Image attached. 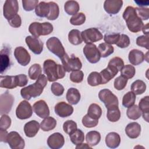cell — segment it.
Returning <instances> with one entry per match:
<instances>
[{"label":"cell","mask_w":149,"mask_h":149,"mask_svg":"<svg viewBox=\"0 0 149 149\" xmlns=\"http://www.w3.org/2000/svg\"><path fill=\"white\" fill-rule=\"evenodd\" d=\"M47 76L42 74L34 83L21 89L20 94L22 97L27 100H30L31 98L40 96L44 87L47 86Z\"/></svg>","instance_id":"6da1fadb"},{"label":"cell","mask_w":149,"mask_h":149,"mask_svg":"<svg viewBox=\"0 0 149 149\" xmlns=\"http://www.w3.org/2000/svg\"><path fill=\"white\" fill-rule=\"evenodd\" d=\"M43 70L49 81H54L65 77L66 70L63 65L57 64L54 60L48 59L43 63Z\"/></svg>","instance_id":"7a4b0ae2"},{"label":"cell","mask_w":149,"mask_h":149,"mask_svg":"<svg viewBox=\"0 0 149 149\" xmlns=\"http://www.w3.org/2000/svg\"><path fill=\"white\" fill-rule=\"evenodd\" d=\"M123 18L126 22L129 30L132 33H137L141 30L144 24L143 21L137 16L135 8L127 6L123 13Z\"/></svg>","instance_id":"3957f363"},{"label":"cell","mask_w":149,"mask_h":149,"mask_svg":"<svg viewBox=\"0 0 149 149\" xmlns=\"http://www.w3.org/2000/svg\"><path fill=\"white\" fill-rule=\"evenodd\" d=\"M53 29L52 24L49 22H33L29 27V32L36 37L48 35L52 32Z\"/></svg>","instance_id":"277c9868"},{"label":"cell","mask_w":149,"mask_h":149,"mask_svg":"<svg viewBox=\"0 0 149 149\" xmlns=\"http://www.w3.org/2000/svg\"><path fill=\"white\" fill-rule=\"evenodd\" d=\"M98 97L104 104L107 109L118 107L119 101L118 97L109 89L105 88L100 90L98 93Z\"/></svg>","instance_id":"5b68a950"},{"label":"cell","mask_w":149,"mask_h":149,"mask_svg":"<svg viewBox=\"0 0 149 149\" xmlns=\"http://www.w3.org/2000/svg\"><path fill=\"white\" fill-rule=\"evenodd\" d=\"M46 45L50 52L55 54L61 59L66 54L62 42L56 37H52L48 39L46 42Z\"/></svg>","instance_id":"8992f818"},{"label":"cell","mask_w":149,"mask_h":149,"mask_svg":"<svg viewBox=\"0 0 149 149\" xmlns=\"http://www.w3.org/2000/svg\"><path fill=\"white\" fill-rule=\"evenodd\" d=\"M61 62L66 72L79 70L82 68V63L78 57L74 55L70 57L66 54L65 56L61 59Z\"/></svg>","instance_id":"52a82bcc"},{"label":"cell","mask_w":149,"mask_h":149,"mask_svg":"<svg viewBox=\"0 0 149 149\" xmlns=\"http://www.w3.org/2000/svg\"><path fill=\"white\" fill-rule=\"evenodd\" d=\"M83 41L86 44H92L103 38V35L97 28H90L81 32Z\"/></svg>","instance_id":"ba28073f"},{"label":"cell","mask_w":149,"mask_h":149,"mask_svg":"<svg viewBox=\"0 0 149 149\" xmlns=\"http://www.w3.org/2000/svg\"><path fill=\"white\" fill-rule=\"evenodd\" d=\"M83 54L87 61L91 63H97L101 55L97 46L94 44H87L83 48Z\"/></svg>","instance_id":"9c48e42d"},{"label":"cell","mask_w":149,"mask_h":149,"mask_svg":"<svg viewBox=\"0 0 149 149\" xmlns=\"http://www.w3.org/2000/svg\"><path fill=\"white\" fill-rule=\"evenodd\" d=\"M19 10V4L16 0H6L3 6V14L5 18L8 20L17 15Z\"/></svg>","instance_id":"30bf717a"},{"label":"cell","mask_w":149,"mask_h":149,"mask_svg":"<svg viewBox=\"0 0 149 149\" xmlns=\"http://www.w3.org/2000/svg\"><path fill=\"white\" fill-rule=\"evenodd\" d=\"M33 114V109L30 104L26 100L20 102L16 109V115L19 119H26L30 118Z\"/></svg>","instance_id":"8fae6325"},{"label":"cell","mask_w":149,"mask_h":149,"mask_svg":"<svg viewBox=\"0 0 149 149\" xmlns=\"http://www.w3.org/2000/svg\"><path fill=\"white\" fill-rule=\"evenodd\" d=\"M14 102L13 97L8 91L2 94L0 96V111L1 114L8 113L12 107Z\"/></svg>","instance_id":"7c38bea8"},{"label":"cell","mask_w":149,"mask_h":149,"mask_svg":"<svg viewBox=\"0 0 149 149\" xmlns=\"http://www.w3.org/2000/svg\"><path fill=\"white\" fill-rule=\"evenodd\" d=\"M7 143L12 149H23L25 146L24 139L17 132L15 131L8 133Z\"/></svg>","instance_id":"4fadbf2b"},{"label":"cell","mask_w":149,"mask_h":149,"mask_svg":"<svg viewBox=\"0 0 149 149\" xmlns=\"http://www.w3.org/2000/svg\"><path fill=\"white\" fill-rule=\"evenodd\" d=\"M26 43L29 49L36 55L40 54L43 50V42L38 38L33 36H28L25 39Z\"/></svg>","instance_id":"5bb4252c"},{"label":"cell","mask_w":149,"mask_h":149,"mask_svg":"<svg viewBox=\"0 0 149 149\" xmlns=\"http://www.w3.org/2000/svg\"><path fill=\"white\" fill-rule=\"evenodd\" d=\"M14 56L17 62L22 66H25L30 62V55L23 47H17L15 49Z\"/></svg>","instance_id":"9a60e30c"},{"label":"cell","mask_w":149,"mask_h":149,"mask_svg":"<svg viewBox=\"0 0 149 149\" xmlns=\"http://www.w3.org/2000/svg\"><path fill=\"white\" fill-rule=\"evenodd\" d=\"M33 109L35 113L41 118H45L49 115L48 106L44 100L36 101L33 105Z\"/></svg>","instance_id":"2e32d148"},{"label":"cell","mask_w":149,"mask_h":149,"mask_svg":"<svg viewBox=\"0 0 149 149\" xmlns=\"http://www.w3.org/2000/svg\"><path fill=\"white\" fill-rule=\"evenodd\" d=\"M54 110L55 113L61 118L68 117L73 112V107L63 101L57 103L55 106Z\"/></svg>","instance_id":"e0dca14e"},{"label":"cell","mask_w":149,"mask_h":149,"mask_svg":"<svg viewBox=\"0 0 149 149\" xmlns=\"http://www.w3.org/2000/svg\"><path fill=\"white\" fill-rule=\"evenodd\" d=\"M65 143L63 136L58 132L50 135L47 139V144L51 149H59L63 147Z\"/></svg>","instance_id":"ac0fdd59"},{"label":"cell","mask_w":149,"mask_h":149,"mask_svg":"<svg viewBox=\"0 0 149 149\" xmlns=\"http://www.w3.org/2000/svg\"><path fill=\"white\" fill-rule=\"evenodd\" d=\"M123 5L122 0H106L104 3L105 11L110 15L117 14Z\"/></svg>","instance_id":"d6986e66"},{"label":"cell","mask_w":149,"mask_h":149,"mask_svg":"<svg viewBox=\"0 0 149 149\" xmlns=\"http://www.w3.org/2000/svg\"><path fill=\"white\" fill-rule=\"evenodd\" d=\"M40 125L39 123L35 120H30L27 122L24 126V132L25 135L28 137H33L38 133Z\"/></svg>","instance_id":"ffe728a7"},{"label":"cell","mask_w":149,"mask_h":149,"mask_svg":"<svg viewBox=\"0 0 149 149\" xmlns=\"http://www.w3.org/2000/svg\"><path fill=\"white\" fill-rule=\"evenodd\" d=\"M17 85L16 76H1L0 87L8 89L16 88Z\"/></svg>","instance_id":"44dd1931"},{"label":"cell","mask_w":149,"mask_h":149,"mask_svg":"<svg viewBox=\"0 0 149 149\" xmlns=\"http://www.w3.org/2000/svg\"><path fill=\"white\" fill-rule=\"evenodd\" d=\"M144 53L137 49H132L128 55L129 61L133 65H138L141 63L144 60Z\"/></svg>","instance_id":"7402d4cb"},{"label":"cell","mask_w":149,"mask_h":149,"mask_svg":"<svg viewBox=\"0 0 149 149\" xmlns=\"http://www.w3.org/2000/svg\"><path fill=\"white\" fill-rule=\"evenodd\" d=\"M141 132V126L137 122H133L129 123L125 128L126 135L130 139L137 138Z\"/></svg>","instance_id":"603a6c76"},{"label":"cell","mask_w":149,"mask_h":149,"mask_svg":"<svg viewBox=\"0 0 149 149\" xmlns=\"http://www.w3.org/2000/svg\"><path fill=\"white\" fill-rule=\"evenodd\" d=\"M123 66L124 62L123 59L119 57L116 56L112 58L109 61L107 68L116 76L118 72L122 69Z\"/></svg>","instance_id":"cb8c5ba5"},{"label":"cell","mask_w":149,"mask_h":149,"mask_svg":"<svg viewBox=\"0 0 149 149\" xmlns=\"http://www.w3.org/2000/svg\"><path fill=\"white\" fill-rule=\"evenodd\" d=\"M105 143L107 147L111 148H116L120 143V137L116 132L109 133L105 137Z\"/></svg>","instance_id":"d4e9b609"},{"label":"cell","mask_w":149,"mask_h":149,"mask_svg":"<svg viewBox=\"0 0 149 149\" xmlns=\"http://www.w3.org/2000/svg\"><path fill=\"white\" fill-rule=\"evenodd\" d=\"M66 98L70 104L76 105L80 100V93L77 88L72 87L68 89Z\"/></svg>","instance_id":"484cf974"},{"label":"cell","mask_w":149,"mask_h":149,"mask_svg":"<svg viewBox=\"0 0 149 149\" xmlns=\"http://www.w3.org/2000/svg\"><path fill=\"white\" fill-rule=\"evenodd\" d=\"M50 12V5L49 2H41L35 9L36 15L40 17H47Z\"/></svg>","instance_id":"4316f807"},{"label":"cell","mask_w":149,"mask_h":149,"mask_svg":"<svg viewBox=\"0 0 149 149\" xmlns=\"http://www.w3.org/2000/svg\"><path fill=\"white\" fill-rule=\"evenodd\" d=\"M139 108L141 111L143 119L148 122L149 116V97L148 95L142 98L139 103Z\"/></svg>","instance_id":"83f0119b"},{"label":"cell","mask_w":149,"mask_h":149,"mask_svg":"<svg viewBox=\"0 0 149 149\" xmlns=\"http://www.w3.org/2000/svg\"><path fill=\"white\" fill-rule=\"evenodd\" d=\"M101 140V134L97 131H90L86 136V141L90 146L93 147L97 145Z\"/></svg>","instance_id":"f1b7e54d"},{"label":"cell","mask_w":149,"mask_h":149,"mask_svg":"<svg viewBox=\"0 0 149 149\" xmlns=\"http://www.w3.org/2000/svg\"><path fill=\"white\" fill-rule=\"evenodd\" d=\"M65 12L69 15H74L79 12L80 6L76 1H68L64 5Z\"/></svg>","instance_id":"f546056e"},{"label":"cell","mask_w":149,"mask_h":149,"mask_svg":"<svg viewBox=\"0 0 149 149\" xmlns=\"http://www.w3.org/2000/svg\"><path fill=\"white\" fill-rule=\"evenodd\" d=\"M56 126V120L52 117L48 116L41 122L40 128L44 132L53 130Z\"/></svg>","instance_id":"4dcf8cb0"},{"label":"cell","mask_w":149,"mask_h":149,"mask_svg":"<svg viewBox=\"0 0 149 149\" xmlns=\"http://www.w3.org/2000/svg\"><path fill=\"white\" fill-rule=\"evenodd\" d=\"M68 40L73 45H77L82 43L81 32L77 29H73L69 32Z\"/></svg>","instance_id":"1f68e13d"},{"label":"cell","mask_w":149,"mask_h":149,"mask_svg":"<svg viewBox=\"0 0 149 149\" xmlns=\"http://www.w3.org/2000/svg\"><path fill=\"white\" fill-rule=\"evenodd\" d=\"M131 90L135 95L142 94L146 90V84L143 80H136L132 84Z\"/></svg>","instance_id":"d6a6232c"},{"label":"cell","mask_w":149,"mask_h":149,"mask_svg":"<svg viewBox=\"0 0 149 149\" xmlns=\"http://www.w3.org/2000/svg\"><path fill=\"white\" fill-rule=\"evenodd\" d=\"M87 115L94 119L98 120L102 115L101 108L97 104H91L88 107Z\"/></svg>","instance_id":"836d02e7"},{"label":"cell","mask_w":149,"mask_h":149,"mask_svg":"<svg viewBox=\"0 0 149 149\" xmlns=\"http://www.w3.org/2000/svg\"><path fill=\"white\" fill-rule=\"evenodd\" d=\"M98 49L100 52L101 57L102 58L108 57L114 51L113 47L112 45L105 42L100 44L98 47Z\"/></svg>","instance_id":"e575fe53"},{"label":"cell","mask_w":149,"mask_h":149,"mask_svg":"<svg viewBox=\"0 0 149 149\" xmlns=\"http://www.w3.org/2000/svg\"><path fill=\"white\" fill-rule=\"evenodd\" d=\"M42 68L38 63H34L32 65L28 72L29 76L31 80H37L40 76L41 75Z\"/></svg>","instance_id":"d590c367"},{"label":"cell","mask_w":149,"mask_h":149,"mask_svg":"<svg viewBox=\"0 0 149 149\" xmlns=\"http://www.w3.org/2000/svg\"><path fill=\"white\" fill-rule=\"evenodd\" d=\"M70 139L73 144L78 145L82 143L84 140V134L80 129H76L74 132L69 134Z\"/></svg>","instance_id":"8d00e7d4"},{"label":"cell","mask_w":149,"mask_h":149,"mask_svg":"<svg viewBox=\"0 0 149 149\" xmlns=\"http://www.w3.org/2000/svg\"><path fill=\"white\" fill-rule=\"evenodd\" d=\"M126 115L129 119L137 120L141 116L142 113L137 105H133L128 108L126 111Z\"/></svg>","instance_id":"74e56055"},{"label":"cell","mask_w":149,"mask_h":149,"mask_svg":"<svg viewBox=\"0 0 149 149\" xmlns=\"http://www.w3.org/2000/svg\"><path fill=\"white\" fill-rule=\"evenodd\" d=\"M87 83L91 86H97L102 84V79L100 73L92 72L87 77Z\"/></svg>","instance_id":"f35d334b"},{"label":"cell","mask_w":149,"mask_h":149,"mask_svg":"<svg viewBox=\"0 0 149 149\" xmlns=\"http://www.w3.org/2000/svg\"><path fill=\"white\" fill-rule=\"evenodd\" d=\"M10 65V58L6 49L1 51V73L2 74Z\"/></svg>","instance_id":"ab89813d"},{"label":"cell","mask_w":149,"mask_h":149,"mask_svg":"<svg viewBox=\"0 0 149 149\" xmlns=\"http://www.w3.org/2000/svg\"><path fill=\"white\" fill-rule=\"evenodd\" d=\"M136 101V95L132 91H128L122 98V105L126 108H129L134 104Z\"/></svg>","instance_id":"60d3db41"},{"label":"cell","mask_w":149,"mask_h":149,"mask_svg":"<svg viewBox=\"0 0 149 149\" xmlns=\"http://www.w3.org/2000/svg\"><path fill=\"white\" fill-rule=\"evenodd\" d=\"M136 73V69L133 65H126L123 66L120 70V75L127 79H132L134 77Z\"/></svg>","instance_id":"b9f144b4"},{"label":"cell","mask_w":149,"mask_h":149,"mask_svg":"<svg viewBox=\"0 0 149 149\" xmlns=\"http://www.w3.org/2000/svg\"><path fill=\"white\" fill-rule=\"evenodd\" d=\"M107 119L112 122H115L119 120L120 118V111L118 107L107 109Z\"/></svg>","instance_id":"7bdbcfd3"},{"label":"cell","mask_w":149,"mask_h":149,"mask_svg":"<svg viewBox=\"0 0 149 149\" xmlns=\"http://www.w3.org/2000/svg\"><path fill=\"white\" fill-rule=\"evenodd\" d=\"M50 5V12L48 16L46 17L50 20H56L59 14V8L57 3L54 2H49Z\"/></svg>","instance_id":"ee69618b"},{"label":"cell","mask_w":149,"mask_h":149,"mask_svg":"<svg viewBox=\"0 0 149 149\" xmlns=\"http://www.w3.org/2000/svg\"><path fill=\"white\" fill-rule=\"evenodd\" d=\"M86 21V16L82 13H77L74 15H73L70 19V23L72 25L79 26L83 24Z\"/></svg>","instance_id":"f6af8a7d"},{"label":"cell","mask_w":149,"mask_h":149,"mask_svg":"<svg viewBox=\"0 0 149 149\" xmlns=\"http://www.w3.org/2000/svg\"><path fill=\"white\" fill-rule=\"evenodd\" d=\"M63 129L65 133L70 134L77 129V123L72 120H68L63 123Z\"/></svg>","instance_id":"bcb514c9"},{"label":"cell","mask_w":149,"mask_h":149,"mask_svg":"<svg viewBox=\"0 0 149 149\" xmlns=\"http://www.w3.org/2000/svg\"><path fill=\"white\" fill-rule=\"evenodd\" d=\"M82 124L84 126L88 128H91L95 127L98 123V119H94L90 117L87 114L85 115L82 118Z\"/></svg>","instance_id":"7dc6e473"},{"label":"cell","mask_w":149,"mask_h":149,"mask_svg":"<svg viewBox=\"0 0 149 149\" xmlns=\"http://www.w3.org/2000/svg\"><path fill=\"white\" fill-rule=\"evenodd\" d=\"M127 80L128 79H127L126 78L121 75L117 77L114 80V87L118 90H123V88H125L127 84Z\"/></svg>","instance_id":"c3c4849f"},{"label":"cell","mask_w":149,"mask_h":149,"mask_svg":"<svg viewBox=\"0 0 149 149\" xmlns=\"http://www.w3.org/2000/svg\"><path fill=\"white\" fill-rule=\"evenodd\" d=\"M100 73L102 79V84L107 83L115 76L107 68L101 70Z\"/></svg>","instance_id":"681fc988"},{"label":"cell","mask_w":149,"mask_h":149,"mask_svg":"<svg viewBox=\"0 0 149 149\" xmlns=\"http://www.w3.org/2000/svg\"><path fill=\"white\" fill-rule=\"evenodd\" d=\"M38 3V0H23L22 5L24 10L31 11L36 9Z\"/></svg>","instance_id":"f907efd6"},{"label":"cell","mask_w":149,"mask_h":149,"mask_svg":"<svg viewBox=\"0 0 149 149\" xmlns=\"http://www.w3.org/2000/svg\"><path fill=\"white\" fill-rule=\"evenodd\" d=\"M119 33L105 34L104 37V40L105 43L109 44H116L119 40L120 37Z\"/></svg>","instance_id":"816d5d0a"},{"label":"cell","mask_w":149,"mask_h":149,"mask_svg":"<svg viewBox=\"0 0 149 149\" xmlns=\"http://www.w3.org/2000/svg\"><path fill=\"white\" fill-rule=\"evenodd\" d=\"M84 73L81 70H75L73 71L70 74V80L73 82L76 83H79L81 82L83 80Z\"/></svg>","instance_id":"f5cc1de1"},{"label":"cell","mask_w":149,"mask_h":149,"mask_svg":"<svg viewBox=\"0 0 149 149\" xmlns=\"http://www.w3.org/2000/svg\"><path fill=\"white\" fill-rule=\"evenodd\" d=\"M137 16L141 20H147L149 18V9L145 8H134Z\"/></svg>","instance_id":"db71d44e"},{"label":"cell","mask_w":149,"mask_h":149,"mask_svg":"<svg viewBox=\"0 0 149 149\" xmlns=\"http://www.w3.org/2000/svg\"><path fill=\"white\" fill-rule=\"evenodd\" d=\"M51 90L54 95L56 96H61L63 94L65 88L63 86L58 82H54L51 84Z\"/></svg>","instance_id":"11a10c76"},{"label":"cell","mask_w":149,"mask_h":149,"mask_svg":"<svg viewBox=\"0 0 149 149\" xmlns=\"http://www.w3.org/2000/svg\"><path fill=\"white\" fill-rule=\"evenodd\" d=\"M116 45L121 48L127 47L130 45V39L128 36L122 34L120 35L119 38Z\"/></svg>","instance_id":"9f6ffc18"},{"label":"cell","mask_w":149,"mask_h":149,"mask_svg":"<svg viewBox=\"0 0 149 149\" xmlns=\"http://www.w3.org/2000/svg\"><path fill=\"white\" fill-rule=\"evenodd\" d=\"M11 121L10 118L8 115H2L0 119V129L3 130L8 129L10 126Z\"/></svg>","instance_id":"6f0895ef"},{"label":"cell","mask_w":149,"mask_h":149,"mask_svg":"<svg viewBox=\"0 0 149 149\" xmlns=\"http://www.w3.org/2000/svg\"><path fill=\"white\" fill-rule=\"evenodd\" d=\"M136 44L148 49V36H140L136 39Z\"/></svg>","instance_id":"680465c9"},{"label":"cell","mask_w":149,"mask_h":149,"mask_svg":"<svg viewBox=\"0 0 149 149\" xmlns=\"http://www.w3.org/2000/svg\"><path fill=\"white\" fill-rule=\"evenodd\" d=\"M8 23L12 27L15 28H18L20 27L22 24V19L20 16L18 14H17L12 19L8 20Z\"/></svg>","instance_id":"91938a15"},{"label":"cell","mask_w":149,"mask_h":149,"mask_svg":"<svg viewBox=\"0 0 149 149\" xmlns=\"http://www.w3.org/2000/svg\"><path fill=\"white\" fill-rule=\"evenodd\" d=\"M17 80V85L19 87H24L28 83L27 76L24 74L16 75Z\"/></svg>","instance_id":"94428289"},{"label":"cell","mask_w":149,"mask_h":149,"mask_svg":"<svg viewBox=\"0 0 149 149\" xmlns=\"http://www.w3.org/2000/svg\"><path fill=\"white\" fill-rule=\"evenodd\" d=\"M8 133L6 130L0 129V141L3 143H7Z\"/></svg>","instance_id":"6125c7cd"},{"label":"cell","mask_w":149,"mask_h":149,"mask_svg":"<svg viewBox=\"0 0 149 149\" xmlns=\"http://www.w3.org/2000/svg\"><path fill=\"white\" fill-rule=\"evenodd\" d=\"M134 2L140 7L144 6H148L149 4L148 1H134Z\"/></svg>","instance_id":"be15d7a7"},{"label":"cell","mask_w":149,"mask_h":149,"mask_svg":"<svg viewBox=\"0 0 149 149\" xmlns=\"http://www.w3.org/2000/svg\"><path fill=\"white\" fill-rule=\"evenodd\" d=\"M91 148V147H90L87 143H81L80 144L76 145V148Z\"/></svg>","instance_id":"e7e4bbea"},{"label":"cell","mask_w":149,"mask_h":149,"mask_svg":"<svg viewBox=\"0 0 149 149\" xmlns=\"http://www.w3.org/2000/svg\"><path fill=\"white\" fill-rule=\"evenodd\" d=\"M142 31L143 33L145 34V36H148V24H146V25H144L142 28Z\"/></svg>","instance_id":"03108f58"}]
</instances>
